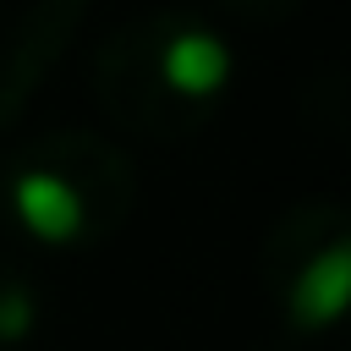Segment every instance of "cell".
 I'll return each mask as SVG.
<instances>
[{
    "instance_id": "cell-1",
    "label": "cell",
    "mask_w": 351,
    "mask_h": 351,
    "mask_svg": "<svg viewBox=\"0 0 351 351\" xmlns=\"http://www.w3.org/2000/svg\"><path fill=\"white\" fill-rule=\"evenodd\" d=\"M165 27L170 11H143L104 33L93 49V99L99 110L143 137H186L208 121V104H192L165 77Z\"/></svg>"
},
{
    "instance_id": "cell-4",
    "label": "cell",
    "mask_w": 351,
    "mask_h": 351,
    "mask_svg": "<svg viewBox=\"0 0 351 351\" xmlns=\"http://www.w3.org/2000/svg\"><path fill=\"white\" fill-rule=\"evenodd\" d=\"M11 203H16V219L44 236V241H88V225H82V203L77 192L38 159H16L11 170Z\"/></svg>"
},
{
    "instance_id": "cell-5",
    "label": "cell",
    "mask_w": 351,
    "mask_h": 351,
    "mask_svg": "<svg viewBox=\"0 0 351 351\" xmlns=\"http://www.w3.org/2000/svg\"><path fill=\"white\" fill-rule=\"evenodd\" d=\"M346 280H351V252H346V236H340V241L318 247V252L296 269V280H291V318H296L302 329H318V324L340 318V307H346Z\"/></svg>"
},
{
    "instance_id": "cell-6",
    "label": "cell",
    "mask_w": 351,
    "mask_h": 351,
    "mask_svg": "<svg viewBox=\"0 0 351 351\" xmlns=\"http://www.w3.org/2000/svg\"><path fill=\"white\" fill-rule=\"evenodd\" d=\"M33 324V296L16 280H0V340H16Z\"/></svg>"
},
{
    "instance_id": "cell-3",
    "label": "cell",
    "mask_w": 351,
    "mask_h": 351,
    "mask_svg": "<svg viewBox=\"0 0 351 351\" xmlns=\"http://www.w3.org/2000/svg\"><path fill=\"white\" fill-rule=\"evenodd\" d=\"M27 159L49 165L82 203V225H88V241L110 236L126 214H132V197H137V176H132V159L93 137V132H49L27 148Z\"/></svg>"
},
{
    "instance_id": "cell-2",
    "label": "cell",
    "mask_w": 351,
    "mask_h": 351,
    "mask_svg": "<svg viewBox=\"0 0 351 351\" xmlns=\"http://www.w3.org/2000/svg\"><path fill=\"white\" fill-rule=\"evenodd\" d=\"M88 5L93 0H27L0 27V132L27 110V99L44 88V77L66 60Z\"/></svg>"
},
{
    "instance_id": "cell-7",
    "label": "cell",
    "mask_w": 351,
    "mask_h": 351,
    "mask_svg": "<svg viewBox=\"0 0 351 351\" xmlns=\"http://www.w3.org/2000/svg\"><path fill=\"white\" fill-rule=\"evenodd\" d=\"M236 11H247V16H274V11H285L291 0H230Z\"/></svg>"
}]
</instances>
